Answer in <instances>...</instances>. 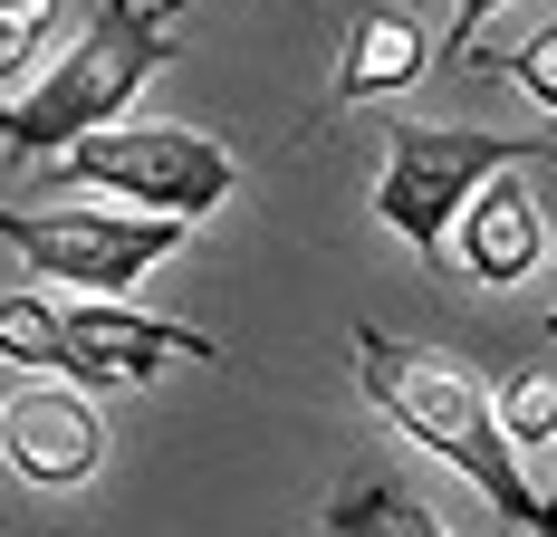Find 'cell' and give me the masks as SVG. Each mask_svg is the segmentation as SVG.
Here are the masks:
<instances>
[{"label": "cell", "instance_id": "obj_7", "mask_svg": "<svg viewBox=\"0 0 557 537\" xmlns=\"http://www.w3.org/2000/svg\"><path fill=\"white\" fill-rule=\"evenodd\" d=\"M0 461L29 489H77L107 461V413L87 384H20L0 403Z\"/></svg>", "mask_w": 557, "mask_h": 537}, {"label": "cell", "instance_id": "obj_10", "mask_svg": "<svg viewBox=\"0 0 557 537\" xmlns=\"http://www.w3.org/2000/svg\"><path fill=\"white\" fill-rule=\"evenodd\" d=\"M0 355H10L20 375H67V317H58L49 298L0 288Z\"/></svg>", "mask_w": 557, "mask_h": 537}, {"label": "cell", "instance_id": "obj_18", "mask_svg": "<svg viewBox=\"0 0 557 537\" xmlns=\"http://www.w3.org/2000/svg\"><path fill=\"white\" fill-rule=\"evenodd\" d=\"M548 461H557V451H548Z\"/></svg>", "mask_w": 557, "mask_h": 537}, {"label": "cell", "instance_id": "obj_4", "mask_svg": "<svg viewBox=\"0 0 557 537\" xmlns=\"http://www.w3.org/2000/svg\"><path fill=\"white\" fill-rule=\"evenodd\" d=\"M49 183L58 192H115L135 212L202 221L240 192V163L212 135H193V125H97V135H77V145L49 154Z\"/></svg>", "mask_w": 557, "mask_h": 537}, {"label": "cell", "instance_id": "obj_1", "mask_svg": "<svg viewBox=\"0 0 557 537\" xmlns=\"http://www.w3.org/2000/svg\"><path fill=\"white\" fill-rule=\"evenodd\" d=\"M356 384H366V403H375L404 441H423L433 461H451V471L481 489L509 528L557 537V499H539V489H529L519 441L500 432V403L461 375V365L423 355V346H404V336H385V326H356Z\"/></svg>", "mask_w": 557, "mask_h": 537}, {"label": "cell", "instance_id": "obj_15", "mask_svg": "<svg viewBox=\"0 0 557 537\" xmlns=\"http://www.w3.org/2000/svg\"><path fill=\"white\" fill-rule=\"evenodd\" d=\"M491 10H500V0H451V39H443V49L461 58V67L481 58V20H491Z\"/></svg>", "mask_w": 557, "mask_h": 537}, {"label": "cell", "instance_id": "obj_11", "mask_svg": "<svg viewBox=\"0 0 557 537\" xmlns=\"http://www.w3.org/2000/svg\"><path fill=\"white\" fill-rule=\"evenodd\" d=\"M491 403H500V432L519 441V451H557V375L548 365H519Z\"/></svg>", "mask_w": 557, "mask_h": 537}, {"label": "cell", "instance_id": "obj_8", "mask_svg": "<svg viewBox=\"0 0 557 537\" xmlns=\"http://www.w3.org/2000/svg\"><path fill=\"white\" fill-rule=\"evenodd\" d=\"M539 260H548V212L529 202L519 163H500L451 221V268L481 288H519V278H539Z\"/></svg>", "mask_w": 557, "mask_h": 537}, {"label": "cell", "instance_id": "obj_2", "mask_svg": "<svg viewBox=\"0 0 557 537\" xmlns=\"http://www.w3.org/2000/svg\"><path fill=\"white\" fill-rule=\"evenodd\" d=\"M183 10H193V0H97L87 39H77V49H58V67L20 97V107H0V145L49 163L58 145H77V135L115 125V115L135 107V87L173 58Z\"/></svg>", "mask_w": 557, "mask_h": 537}, {"label": "cell", "instance_id": "obj_12", "mask_svg": "<svg viewBox=\"0 0 557 537\" xmlns=\"http://www.w3.org/2000/svg\"><path fill=\"white\" fill-rule=\"evenodd\" d=\"M346 528H385V537H433L443 519L423 509V499H404V489H385V480H366L346 509H327V537H346Z\"/></svg>", "mask_w": 557, "mask_h": 537}, {"label": "cell", "instance_id": "obj_5", "mask_svg": "<svg viewBox=\"0 0 557 537\" xmlns=\"http://www.w3.org/2000/svg\"><path fill=\"white\" fill-rule=\"evenodd\" d=\"M183 212H97V202H49V212H0V240L20 260L58 278V288H87V298H125L135 278L183 250Z\"/></svg>", "mask_w": 557, "mask_h": 537}, {"label": "cell", "instance_id": "obj_14", "mask_svg": "<svg viewBox=\"0 0 557 537\" xmlns=\"http://www.w3.org/2000/svg\"><path fill=\"white\" fill-rule=\"evenodd\" d=\"M500 67H509V77H519V87H529V97L557 115V20H548V29H529V39H519Z\"/></svg>", "mask_w": 557, "mask_h": 537}, {"label": "cell", "instance_id": "obj_6", "mask_svg": "<svg viewBox=\"0 0 557 537\" xmlns=\"http://www.w3.org/2000/svg\"><path fill=\"white\" fill-rule=\"evenodd\" d=\"M58 317H67V384H87V394L145 384V375H164V365H231L202 326L135 317L125 298H87V288H77V308H58Z\"/></svg>", "mask_w": 557, "mask_h": 537}, {"label": "cell", "instance_id": "obj_13", "mask_svg": "<svg viewBox=\"0 0 557 537\" xmlns=\"http://www.w3.org/2000/svg\"><path fill=\"white\" fill-rule=\"evenodd\" d=\"M58 29V0H0V87H20Z\"/></svg>", "mask_w": 557, "mask_h": 537}, {"label": "cell", "instance_id": "obj_16", "mask_svg": "<svg viewBox=\"0 0 557 537\" xmlns=\"http://www.w3.org/2000/svg\"><path fill=\"white\" fill-rule=\"evenodd\" d=\"M539 336H548V346H557V317H548V326H539Z\"/></svg>", "mask_w": 557, "mask_h": 537}, {"label": "cell", "instance_id": "obj_17", "mask_svg": "<svg viewBox=\"0 0 557 537\" xmlns=\"http://www.w3.org/2000/svg\"><path fill=\"white\" fill-rule=\"evenodd\" d=\"M0 403H10V394H0Z\"/></svg>", "mask_w": 557, "mask_h": 537}, {"label": "cell", "instance_id": "obj_3", "mask_svg": "<svg viewBox=\"0 0 557 537\" xmlns=\"http://www.w3.org/2000/svg\"><path fill=\"white\" fill-rule=\"evenodd\" d=\"M539 135H491V125H394L385 135V183H375V221L413 250L423 268H451V221L461 202L500 173L529 163Z\"/></svg>", "mask_w": 557, "mask_h": 537}, {"label": "cell", "instance_id": "obj_9", "mask_svg": "<svg viewBox=\"0 0 557 537\" xmlns=\"http://www.w3.org/2000/svg\"><path fill=\"white\" fill-rule=\"evenodd\" d=\"M423 20L413 10H394V0H366L356 10V29H346V58H336V107H366V97H404L413 77H423Z\"/></svg>", "mask_w": 557, "mask_h": 537}]
</instances>
